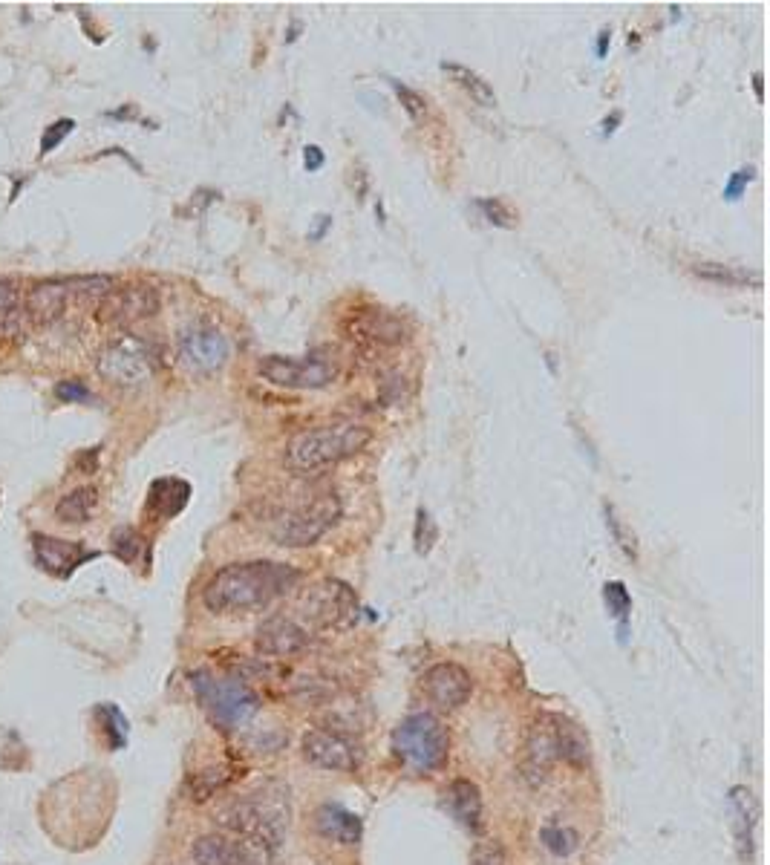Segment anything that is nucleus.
Instances as JSON below:
<instances>
[{"instance_id": "nucleus-31", "label": "nucleus", "mask_w": 770, "mask_h": 865, "mask_svg": "<svg viewBox=\"0 0 770 865\" xmlns=\"http://www.w3.org/2000/svg\"><path fill=\"white\" fill-rule=\"evenodd\" d=\"M145 548V540L133 531V528H119L113 534V554L125 563H136L139 551Z\"/></svg>"}, {"instance_id": "nucleus-27", "label": "nucleus", "mask_w": 770, "mask_h": 865, "mask_svg": "<svg viewBox=\"0 0 770 865\" xmlns=\"http://www.w3.org/2000/svg\"><path fill=\"white\" fill-rule=\"evenodd\" d=\"M231 776H234L231 767H211V770L197 773L194 782H191V793H194V799H197V802H205L208 796H214L220 788H225V785L231 782Z\"/></svg>"}, {"instance_id": "nucleus-25", "label": "nucleus", "mask_w": 770, "mask_h": 865, "mask_svg": "<svg viewBox=\"0 0 770 865\" xmlns=\"http://www.w3.org/2000/svg\"><path fill=\"white\" fill-rule=\"evenodd\" d=\"M693 272H696V277L710 280V283H716V286H736V289H742V286H759V283H762L759 274L739 269V266H724V263H698V266H693Z\"/></svg>"}, {"instance_id": "nucleus-34", "label": "nucleus", "mask_w": 770, "mask_h": 865, "mask_svg": "<svg viewBox=\"0 0 770 865\" xmlns=\"http://www.w3.org/2000/svg\"><path fill=\"white\" fill-rule=\"evenodd\" d=\"M476 208L482 211V217L491 225H497V228H514L517 217L505 208V202H499V199H479Z\"/></svg>"}, {"instance_id": "nucleus-14", "label": "nucleus", "mask_w": 770, "mask_h": 865, "mask_svg": "<svg viewBox=\"0 0 770 865\" xmlns=\"http://www.w3.org/2000/svg\"><path fill=\"white\" fill-rule=\"evenodd\" d=\"M32 551H35V563L44 571H50L52 577H70L78 566L99 557L96 551L84 548L75 540H58L47 534H32Z\"/></svg>"}, {"instance_id": "nucleus-3", "label": "nucleus", "mask_w": 770, "mask_h": 865, "mask_svg": "<svg viewBox=\"0 0 770 865\" xmlns=\"http://www.w3.org/2000/svg\"><path fill=\"white\" fill-rule=\"evenodd\" d=\"M341 517V499L335 491L303 494L272 519V537L286 548L315 545Z\"/></svg>"}, {"instance_id": "nucleus-43", "label": "nucleus", "mask_w": 770, "mask_h": 865, "mask_svg": "<svg viewBox=\"0 0 770 865\" xmlns=\"http://www.w3.org/2000/svg\"><path fill=\"white\" fill-rule=\"evenodd\" d=\"M762 81H765V78H762V73L753 75V90H756V99L759 101L765 99V84H762Z\"/></svg>"}, {"instance_id": "nucleus-15", "label": "nucleus", "mask_w": 770, "mask_h": 865, "mask_svg": "<svg viewBox=\"0 0 770 865\" xmlns=\"http://www.w3.org/2000/svg\"><path fill=\"white\" fill-rule=\"evenodd\" d=\"M471 672L459 664H436L424 672V692L442 710H459L471 698Z\"/></svg>"}, {"instance_id": "nucleus-8", "label": "nucleus", "mask_w": 770, "mask_h": 865, "mask_svg": "<svg viewBox=\"0 0 770 865\" xmlns=\"http://www.w3.org/2000/svg\"><path fill=\"white\" fill-rule=\"evenodd\" d=\"M257 372L272 381L274 387L286 390H323L335 381L338 367L323 358V355H306V358H292V355H266Z\"/></svg>"}, {"instance_id": "nucleus-32", "label": "nucleus", "mask_w": 770, "mask_h": 865, "mask_svg": "<svg viewBox=\"0 0 770 865\" xmlns=\"http://www.w3.org/2000/svg\"><path fill=\"white\" fill-rule=\"evenodd\" d=\"M96 716L107 718V727H104V730H107V736H110V747H113V750H116V747H122V744H125V739H127L125 716H122L116 707H110V704L99 707V710H96Z\"/></svg>"}, {"instance_id": "nucleus-40", "label": "nucleus", "mask_w": 770, "mask_h": 865, "mask_svg": "<svg viewBox=\"0 0 770 865\" xmlns=\"http://www.w3.org/2000/svg\"><path fill=\"white\" fill-rule=\"evenodd\" d=\"M18 309V292L12 283L0 280V318H9Z\"/></svg>"}, {"instance_id": "nucleus-2", "label": "nucleus", "mask_w": 770, "mask_h": 865, "mask_svg": "<svg viewBox=\"0 0 770 865\" xmlns=\"http://www.w3.org/2000/svg\"><path fill=\"white\" fill-rule=\"evenodd\" d=\"M373 442V430L361 421H329L298 433L286 445V465L295 470H321L361 453Z\"/></svg>"}, {"instance_id": "nucleus-36", "label": "nucleus", "mask_w": 770, "mask_h": 865, "mask_svg": "<svg viewBox=\"0 0 770 865\" xmlns=\"http://www.w3.org/2000/svg\"><path fill=\"white\" fill-rule=\"evenodd\" d=\"M73 130H75L73 119H58L52 127H47V133H44V139H41V156L52 153V150L64 142V136H70Z\"/></svg>"}, {"instance_id": "nucleus-37", "label": "nucleus", "mask_w": 770, "mask_h": 865, "mask_svg": "<svg viewBox=\"0 0 770 865\" xmlns=\"http://www.w3.org/2000/svg\"><path fill=\"white\" fill-rule=\"evenodd\" d=\"M543 842H546V848H551L554 854H572L574 845H577V837H574L572 831H566V828H546V831H543Z\"/></svg>"}, {"instance_id": "nucleus-33", "label": "nucleus", "mask_w": 770, "mask_h": 865, "mask_svg": "<svg viewBox=\"0 0 770 865\" xmlns=\"http://www.w3.org/2000/svg\"><path fill=\"white\" fill-rule=\"evenodd\" d=\"M390 87L396 90V96L401 99V107L407 110V116H410L413 122H422L424 116H427V101H424L416 90H410L407 84H401V81H390Z\"/></svg>"}, {"instance_id": "nucleus-11", "label": "nucleus", "mask_w": 770, "mask_h": 865, "mask_svg": "<svg viewBox=\"0 0 770 865\" xmlns=\"http://www.w3.org/2000/svg\"><path fill=\"white\" fill-rule=\"evenodd\" d=\"M228 355H231L228 338L217 326L197 323V326L185 329L179 338V358L188 370L217 372L220 367H225Z\"/></svg>"}, {"instance_id": "nucleus-26", "label": "nucleus", "mask_w": 770, "mask_h": 865, "mask_svg": "<svg viewBox=\"0 0 770 865\" xmlns=\"http://www.w3.org/2000/svg\"><path fill=\"white\" fill-rule=\"evenodd\" d=\"M442 70L465 90V93H471L473 101H479L482 107H494L497 104V93H494V87L482 78L479 73H473V70H468V67H462V64H450V61H445L442 64Z\"/></svg>"}, {"instance_id": "nucleus-35", "label": "nucleus", "mask_w": 770, "mask_h": 865, "mask_svg": "<svg viewBox=\"0 0 770 865\" xmlns=\"http://www.w3.org/2000/svg\"><path fill=\"white\" fill-rule=\"evenodd\" d=\"M473 865H508L505 860V848L497 840H482L473 845L471 854Z\"/></svg>"}, {"instance_id": "nucleus-20", "label": "nucleus", "mask_w": 770, "mask_h": 865, "mask_svg": "<svg viewBox=\"0 0 770 865\" xmlns=\"http://www.w3.org/2000/svg\"><path fill=\"white\" fill-rule=\"evenodd\" d=\"M551 727H554V744H557V762H566L572 767H583L589 762V739L574 724L572 718L551 713Z\"/></svg>"}, {"instance_id": "nucleus-42", "label": "nucleus", "mask_w": 770, "mask_h": 865, "mask_svg": "<svg viewBox=\"0 0 770 865\" xmlns=\"http://www.w3.org/2000/svg\"><path fill=\"white\" fill-rule=\"evenodd\" d=\"M609 41H612V35H609V29H603L600 35H597V58H606V50H609Z\"/></svg>"}, {"instance_id": "nucleus-16", "label": "nucleus", "mask_w": 770, "mask_h": 865, "mask_svg": "<svg viewBox=\"0 0 770 865\" xmlns=\"http://www.w3.org/2000/svg\"><path fill=\"white\" fill-rule=\"evenodd\" d=\"M303 756L315 767L338 770V773H349L358 765L355 747L335 730H309L303 736Z\"/></svg>"}, {"instance_id": "nucleus-18", "label": "nucleus", "mask_w": 770, "mask_h": 865, "mask_svg": "<svg viewBox=\"0 0 770 865\" xmlns=\"http://www.w3.org/2000/svg\"><path fill=\"white\" fill-rule=\"evenodd\" d=\"M554 762H557V744H554V727H551V713H548V716L537 718L531 733H528L522 770H525V776L543 779Z\"/></svg>"}, {"instance_id": "nucleus-6", "label": "nucleus", "mask_w": 770, "mask_h": 865, "mask_svg": "<svg viewBox=\"0 0 770 865\" xmlns=\"http://www.w3.org/2000/svg\"><path fill=\"white\" fill-rule=\"evenodd\" d=\"M113 292L110 277H70V280H47L29 289L26 315L35 326H50L64 318L70 300H104Z\"/></svg>"}, {"instance_id": "nucleus-21", "label": "nucleus", "mask_w": 770, "mask_h": 865, "mask_svg": "<svg viewBox=\"0 0 770 865\" xmlns=\"http://www.w3.org/2000/svg\"><path fill=\"white\" fill-rule=\"evenodd\" d=\"M188 499H191V485L182 479H174V476H165V479H156L150 485L148 511L153 517L171 519L188 505Z\"/></svg>"}, {"instance_id": "nucleus-7", "label": "nucleus", "mask_w": 770, "mask_h": 865, "mask_svg": "<svg viewBox=\"0 0 770 865\" xmlns=\"http://www.w3.org/2000/svg\"><path fill=\"white\" fill-rule=\"evenodd\" d=\"M217 822L237 840L254 842L266 851H274L283 840V831H286V816L269 802H257V799L228 802L217 814Z\"/></svg>"}, {"instance_id": "nucleus-22", "label": "nucleus", "mask_w": 770, "mask_h": 865, "mask_svg": "<svg viewBox=\"0 0 770 865\" xmlns=\"http://www.w3.org/2000/svg\"><path fill=\"white\" fill-rule=\"evenodd\" d=\"M318 831L321 837L338 845H355L361 840V819L355 814H349L347 808L341 805H323L318 811Z\"/></svg>"}, {"instance_id": "nucleus-24", "label": "nucleus", "mask_w": 770, "mask_h": 865, "mask_svg": "<svg viewBox=\"0 0 770 865\" xmlns=\"http://www.w3.org/2000/svg\"><path fill=\"white\" fill-rule=\"evenodd\" d=\"M96 502H99V491H96L93 485L75 488L73 494H67L55 505V517L61 519V522H67V525H70V522L81 525V522H87L90 514L96 511Z\"/></svg>"}, {"instance_id": "nucleus-5", "label": "nucleus", "mask_w": 770, "mask_h": 865, "mask_svg": "<svg viewBox=\"0 0 770 865\" xmlns=\"http://www.w3.org/2000/svg\"><path fill=\"white\" fill-rule=\"evenodd\" d=\"M194 692L199 704L205 707L208 718L220 724L223 730H237L249 718L257 716L260 698L254 695L249 684L237 678H220L214 672H194Z\"/></svg>"}, {"instance_id": "nucleus-9", "label": "nucleus", "mask_w": 770, "mask_h": 865, "mask_svg": "<svg viewBox=\"0 0 770 865\" xmlns=\"http://www.w3.org/2000/svg\"><path fill=\"white\" fill-rule=\"evenodd\" d=\"M99 372L110 384L139 387L153 375V352L145 341L133 335H122L113 344L104 346V352L99 355Z\"/></svg>"}, {"instance_id": "nucleus-10", "label": "nucleus", "mask_w": 770, "mask_h": 865, "mask_svg": "<svg viewBox=\"0 0 770 865\" xmlns=\"http://www.w3.org/2000/svg\"><path fill=\"white\" fill-rule=\"evenodd\" d=\"M303 615L321 629H344L358 618V597L341 580H321L303 594Z\"/></svg>"}, {"instance_id": "nucleus-38", "label": "nucleus", "mask_w": 770, "mask_h": 865, "mask_svg": "<svg viewBox=\"0 0 770 865\" xmlns=\"http://www.w3.org/2000/svg\"><path fill=\"white\" fill-rule=\"evenodd\" d=\"M753 176H756V171H753V168H742V171L733 173V176H730V182L724 185V199L736 202V199L742 197V194L747 191V185L753 182Z\"/></svg>"}, {"instance_id": "nucleus-12", "label": "nucleus", "mask_w": 770, "mask_h": 865, "mask_svg": "<svg viewBox=\"0 0 770 865\" xmlns=\"http://www.w3.org/2000/svg\"><path fill=\"white\" fill-rule=\"evenodd\" d=\"M159 312V292L148 283H130L122 289H113L101 300L99 318L107 323H136L148 321Z\"/></svg>"}, {"instance_id": "nucleus-28", "label": "nucleus", "mask_w": 770, "mask_h": 865, "mask_svg": "<svg viewBox=\"0 0 770 865\" xmlns=\"http://www.w3.org/2000/svg\"><path fill=\"white\" fill-rule=\"evenodd\" d=\"M603 600H606L612 618L621 620V632H626V618H629V612H632V597L626 592V586L618 583V580H615V583H606V586H603Z\"/></svg>"}, {"instance_id": "nucleus-17", "label": "nucleus", "mask_w": 770, "mask_h": 865, "mask_svg": "<svg viewBox=\"0 0 770 865\" xmlns=\"http://www.w3.org/2000/svg\"><path fill=\"white\" fill-rule=\"evenodd\" d=\"M254 643H257V652H263L269 658H289V655H298L300 649H306L309 632L300 626L298 620L272 618L257 629Z\"/></svg>"}, {"instance_id": "nucleus-39", "label": "nucleus", "mask_w": 770, "mask_h": 865, "mask_svg": "<svg viewBox=\"0 0 770 865\" xmlns=\"http://www.w3.org/2000/svg\"><path fill=\"white\" fill-rule=\"evenodd\" d=\"M55 396L61 398V401H87L90 398V390L81 384V381H61L58 387H55Z\"/></svg>"}, {"instance_id": "nucleus-13", "label": "nucleus", "mask_w": 770, "mask_h": 865, "mask_svg": "<svg viewBox=\"0 0 770 865\" xmlns=\"http://www.w3.org/2000/svg\"><path fill=\"white\" fill-rule=\"evenodd\" d=\"M352 341L373 346H396L407 341V326L384 309H355L344 323Z\"/></svg>"}, {"instance_id": "nucleus-4", "label": "nucleus", "mask_w": 770, "mask_h": 865, "mask_svg": "<svg viewBox=\"0 0 770 865\" xmlns=\"http://www.w3.org/2000/svg\"><path fill=\"white\" fill-rule=\"evenodd\" d=\"M393 753L413 773H433L448 762L450 736L445 724L430 713L407 716L393 730Z\"/></svg>"}, {"instance_id": "nucleus-41", "label": "nucleus", "mask_w": 770, "mask_h": 865, "mask_svg": "<svg viewBox=\"0 0 770 865\" xmlns=\"http://www.w3.org/2000/svg\"><path fill=\"white\" fill-rule=\"evenodd\" d=\"M303 165H306V171H321L323 168V150L318 148V145H309V148L303 150Z\"/></svg>"}, {"instance_id": "nucleus-29", "label": "nucleus", "mask_w": 770, "mask_h": 865, "mask_svg": "<svg viewBox=\"0 0 770 865\" xmlns=\"http://www.w3.org/2000/svg\"><path fill=\"white\" fill-rule=\"evenodd\" d=\"M603 511H606V525H609V531H612L615 543L621 545L626 557L638 560V543H635V534H632V531L623 525V519L618 517V511H615L612 505H603Z\"/></svg>"}, {"instance_id": "nucleus-23", "label": "nucleus", "mask_w": 770, "mask_h": 865, "mask_svg": "<svg viewBox=\"0 0 770 865\" xmlns=\"http://www.w3.org/2000/svg\"><path fill=\"white\" fill-rule=\"evenodd\" d=\"M445 796H448L450 814L456 816L465 828L479 831V825H482V793H479V788L468 779H456Z\"/></svg>"}, {"instance_id": "nucleus-44", "label": "nucleus", "mask_w": 770, "mask_h": 865, "mask_svg": "<svg viewBox=\"0 0 770 865\" xmlns=\"http://www.w3.org/2000/svg\"><path fill=\"white\" fill-rule=\"evenodd\" d=\"M621 122V113H612V119L603 122V133H615V124Z\"/></svg>"}, {"instance_id": "nucleus-1", "label": "nucleus", "mask_w": 770, "mask_h": 865, "mask_svg": "<svg viewBox=\"0 0 770 865\" xmlns=\"http://www.w3.org/2000/svg\"><path fill=\"white\" fill-rule=\"evenodd\" d=\"M298 580L300 571L286 563H272V560L231 563L208 580L202 600L217 615L260 612V609H269L277 597L292 592Z\"/></svg>"}, {"instance_id": "nucleus-19", "label": "nucleus", "mask_w": 770, "mask_h": 865, "mask_svg": "<svg viewBox=\"0 0 770 865\" xmlns=\"http://www.w3.org/2000/svg\"><path fill=\"white\" fill-rule=\"evenodd\" d=\"M727 811L733 816V837L739 845V857H753V828H756V799L747 788H733L727 796Z\"/></svg>"}, {"instance_id": "nucleus-30", "label": "nucleus", "mask_w": 770, "mask_h": 865, "mask_svg": "<svg viewBox=\"0 0 770 865\" xmlns=\"http://www.w3.org/2000/svg\"><path fill=\"white\" fill-rule=\"evenodd\" d=\"M436 540H439V528H436V522H433V517H430V511L419 508V511H416V528H413V543H416V551H419V554H430V548L436 545Z\"/></svg>"}]
</instances>
